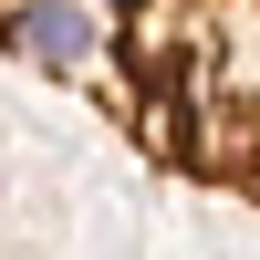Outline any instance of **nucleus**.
Returning a JSON list of instances; mask_svg holds the SVG:
<instances>
[]
</instances>
